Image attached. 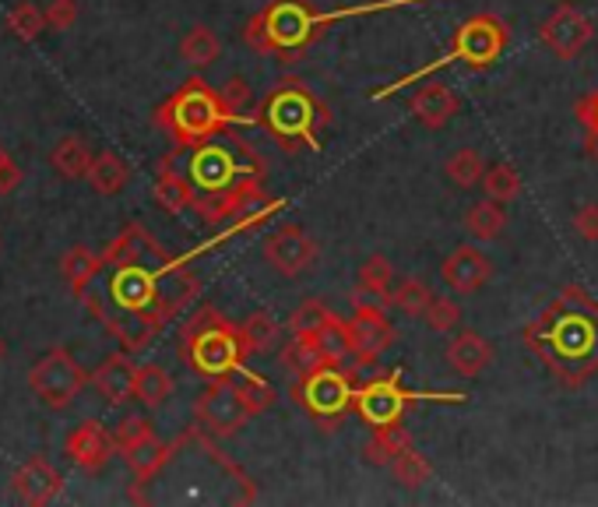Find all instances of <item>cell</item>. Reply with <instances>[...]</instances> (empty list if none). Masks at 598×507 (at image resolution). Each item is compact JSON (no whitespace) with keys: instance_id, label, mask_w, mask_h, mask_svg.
Returning a JSON list of instances; mask_svg holds the SVG:
<instances>
[{"instance_id":"6da1fadb","label":"cell","mask_w":598,"mask_h":507,"mask_svg":"<svg viewBox=\"0 0 598 507\" xmlns=\"http://www.w3.org/2000/svg\"><path fill=\"white\" fill-rule=\"evenodd\" d=\"M401 4H419V0H381V4L356 8V11H332V14H310L303 0H275L261 14H253L247 22L244 39L261 53H286L292 57L303 50L310 39L321 36L324 25L338 22L341 14H363V11H381V8H401Z\"/></svg>"},{"instance_id":"7a4b0ae2","label":"cell","mask_w":598,"mask_h":507,"mask_svg":"<svg viewBox=\"0 0 598 507\" xmlns=\"http://www.w3.org/2000/svg\"><path fill=\"white\" fill-rule=\"evenodd\" d=\"M155 124L166 131L176 145L198 148L236 121L226 113V107H222L219 88H212L201 78H190L155 110Z\"/></svg>"},{"instance_id":"3957f363","label":"cell","mask_w":598,"mask_h":507,"mask_svg":"<svg viewBox=\"0 0 598 507\" xmlns=\"http://www.w3.org/2000/svg\"><path fill=\"white\" fill-rule=\"evenodd\" d=\"M244 335L215 307H204L190 318L179 335V360L201 378H229L244 367Z\"/></svg>"},{"instance_id":"277c9868","label":"cell","mask_w":598,"mask_h":507,"mask_svg":"<svg viewBox=\"0 0 598 507\" xmlns=\"http://www.w3.org/2000/svg\"><path fill=\"white\" fill-rule=\"evenodd\" d=\"M261 124L282 141H303L310 148H317V127L327 124V110L307 85L286 82L267 96L261 110Z\"/></svg>"},{"instance_id":"5b68a950","label":"cell","mask_w":598,"mask_h":507,"mask_svg":"<svg viewBox=\"0 0 598 507\" xmlns=\"http://www.w3.org/2000/svg\"><path fill=\"white\" fill-rule=\"evenodd\" d=\"M503 47H507V28H503V22L493 18V14H472L469 22H461V28L454 33L451 50H447V53L440 57V61H433L429 67H423V71L409 74V78L395 82L391 88H384V92H377V99L398 92V88H409L412 82L423 78V74L437 71V67H444V64H454V61H465V64H472V67H486V64H493V61H497V57L503 53Z\"/></svg>"},{"instance_id":"8992f818","label":"cell","mask_w":598,"mask_h":507,"mask_svg":"<svg viewBox=\"0 0 598 507\" xmlns=\"http://www.w3.org/2000/svg\"><path fill=\"white\" fill-rule=\"evenodd\" d=\"M85 384H88V370L74 360L67 349H50L33 370H28V387H33V395L53 412L67 409L71 401L82 395Z\"/></svg>"},{"instance_id":"52a82bcc","label":"cell","mask_w":598,"mask_h":507,"mask_svg":"<svg viewBox=\"0 0 598 507\" xmlns=\"http://www.w3.org/2000/svg\"><path fill=\"white\" fill-rule=\"evenodd\" d=\"M461 401L465 395H423V392H406L401 387V374H387L381 381L366 384L363 392H356V409L370 426H387L401 423V416L412 401Z\"/></svg>"},{"instance_id":"ba28073f","label":"cell","mask_w":598,"mask_h":507,"mask_svg":"<svg viewBox=\"0 0 598 507\" xmlns=\"http://www.w3.org/2000/svg\"><path fill=\"white\" fill-rule=\"evenodd\" d=\"M387 304L352 300V318L346 321V346L359 363H377L395 346V327L387 321Z\"/></svg>"},{"instance_id":"9c48e42d","label":"cell","mask_w":598,"mask_h":507,"mask_svg":"<svg viewBox=\"0 0 598 507\" xmlns=\"http://www.w3.org/2000/svg\"><path fill=\"white\" fill-rule=\"evenodd\" d=\"M194 416L212 437H233L250 420L247 406L233 387V378H208V387L194 401Z\"/></svg>"},{"instance_id":"30bf717a","label":"cell","mask_w":598,"mask_h":507,"mask_svg":"<svg viewBox=\"0 0 598 507\" xmlns=\"http://www.w3.org/2000/svg\"><path fill=\"white\" fill-rule=\"evenodd\" d=\"M296 398L303 401V409L310 416H317L321 423H332L335 416L349 409V401H356V392L349 384V374H341V367H321L313 374L299 378Z\"/></svg>"},{"instance_id":"8fae6325","label":"cell","mask_w":598,"mask_h":507,"mask_svg":"<svg viewBox=\"0 0 598 507\" xmlns=\"http://www.w3.org/2000/svg\"><path fill=\"white\" fill-rule=\"evenodd\" d=\"M264 201H272V198H267L261 187V173H250L226 190H198L194 212H198L208 226H219V222L239 219L244 212H258Z\"/></svg>"},{"instance_id":"7c38bea8","label":"cell","mask_w":598,"mask_h":507,"mask_svg":"<svg viewBox=\"0 0 598 507\" xmlns=\"http://www.w3.org/2000/svg\"><path fill=\"white\" fill-rule=\"evenodd\" d=\"M261 253H264V261L272 264L278 275L296 279V275H303L307 268L321 258V244L313 240L303 226H282V230L264 236Z\"/></svg>"},{"instance_id":"4fadbf2b","label":"cell","mask_w":598,"mask_h":507,"mask_svg":"<svg viewBox=\"0 0 598 507\" xmlns=\"http://www.w3.org/2000/svg\"><path fill=\"white\" fill-rule=\"evenodd\" d=\"M250 173H258V170L239 166L236 156L229 152L226 145H219L215 138L198 145V148H190L187 176L198 190H226V187H233L236 181H244V176H250Z\"/></svg>"},{"instance_id":"5bb4252c","label":"cell","mask_w":598,"mask_h":507,"mask_svg":"<svg viewBox=\"0 0 598 507\" xmlns=\"http://www.w3.org/2000/svg\"><path fill=\"white\" fill-rule=\"evenodd\" d=\"M538 36H543V42L560 57V61H574V57H581V50L588 47L591 36H595V22L588 18L585 11H577L571 4H563L549 14V18L543 22V28H538Z\"/></svg>"},{"instance_id":"9a60e30c","label":"cell","mask_w":598,"mask_h":507,"mask_svg":"<svg viewBox=\"0 0 598 507\" xmlns=\"http://www.w3.org/2000/svg\"><path fill=\"white\" fill-rule=\"evenodd\" d=\"M198 293H201L198 275H194L184 261H170V264L159 272V282H155L152 314L162 321V327H166V324L179 314V310H187L194 300H198Z\"/></svg>"},{"instance_id":"2e32d148","label":"cell","mask_w":598,"mask_h":507,"mask_svg":"<svg viewBox=\"0 0 598 507\" xmlns=\"http://www.w3.org/2000/svg\"><path fill=\"white\" fill-rule=\"evenodd\" d=\"M11 494L28 507H47L64 494V475H60V469L47 455H36V458H28L18 472H14Z\"/></svg>"},{"instance_id":"e0dca14e","label":"cell","mask_w":598,"mask_h":507,"mask_svg":"<svg viewBox=\"0 0 598 507\" xmlns=\"http://www.w3.org/2000/svg\"><path fill=\"white\" fill-rule=\"evenodd\" d=\"M440 279H444V286L451 289V293L469 296V293H478L483 286H489V279H493V261H489L486 253L478 250L475 244H461V247H454V250L444 258V264H440Z\"/></svg>"},{"instance_id":"ac0fdd59","label":"cell","mask_w":598,"mask_h":507,"mask_svg":"<svg viewBox=\"0 0 598 507\" xmlns=\"http://www.w3.org/2000/svg\"><path fill=\"white\" fill-rule=\"evenodd\" d=\"M102 261L120 268V264H141V268H152V272H162L173 258L166 247H159L152 236H148V230H141L138 222H130V226H124V233L116 236V240L102 250Z\"/></svg>"},{"instance_id":"d6986e66","label":"cell","mask_w":598,"mask_h":507,"mask_svg":"<svg viewBox=\"0 0 598 507\" xmlns=\"http://www.w3.org/2000/svg\"><path fill=\"white\" fill-rule=\"evenodd\" d=\"M64 452H67V458L78 469H85V472H102V469L110 466L113 452H116V441H113V434L102 423L85 420V423H78L67 434Z\"/></svg>"},{"instance_id":"ffe728a7","label":"cell","mask_w":598,"mask_h":507,"mask_svg":"<svg viewBox=\"0 0 598 507\" xmlns=\"http://www.w3.org/2000/svg\"><path fill=\"white\" fill-rule=\"evenodd\" d=\"M159 272L141 264H120L110 279V300L116 310H152Z\"/></svg>"},{"instance_id":"44dd1931","label":"cell","mask_w":598,"mask_h":507,"mask_svg":"<svg viewBox=\"0 0 598 507\" xmlns=\"http://www.w3.org/2000/svg\"><path fill=\"white\" fill-rule=\"evenodd\" d=\"M102 321H107V332L120 342V349L130 356L145 353L162 332V321L152 310H116V314H102Z\"/></svg>"},{"instance_id":"7402d4cb","label":"cell","mask_w":598,"mask_h":507,"mask_svg":"<svg viewBox=\"0 0 598 507\" xmlns=\"http://www.w3.org/2000/svg\"><path fill=\"white\" fill-rule=\"evenodd\" d=\"M458 96L447 82H426L423 88H415V96L409 99V110L426 131H440L458 116Z\"/></svg>"},{"instance_id":"603a6c76","label":"cell","mask_w":598,"mask_h":507,"mask_svg":"<svg viewBox=\"0 0 598 507\" xmlns=\"http://www.w3.org/2000/svg\"><path fill=\"white\" fill-rule=\"evenodd\" d=\"M493 356H497L493 353V342L483 338L478 332H461V335H454L451 342H447V349H444V360L458 378L486 374V370L493 367Z\"/></svg>"},{"instance_id":"cb8c5ba5","label":"cell","mask_w":598,"mask_h":507,"mask_svg":"<svg viewBox=\"0 0 598 507\" xmlns=\"http://www.w3.org/2000/svg\"><path fill=\"white\" fill-rule=\"evenodd\" d=\"M134 378H138V367L130 363V353H113L107 356L99 367H96V374H92V384H96V392L110 401V406H124V401L134 398Z\"/></svg>"},{"instance_id":"d4e9b609","label":"cell","mask_w":598,"mask_h":507,"mask_svg":"<svg viewBox=\"0 0 598 507\" xmlns=\"http://www.w3.org/2000/svg\"><path fill=\"white\" fill-rule=\"evenodd\" d=\"M395 286V268L384 253H370V258L359 264V275H356V289H352V300H373V304H387ZM391 307V304H387Z\"/></svg>"},{"instance_id":"484cf974","label":"cell","mask_w":598,"mask_h":507,"mask_svg":"<svg viewBox=\"0 0 598 507\" xmlns=\"http://www.w3.org/2000/svg\"><path fill=\"white\" fill-rule=\"evenodd\" d=\"M278 360L286 370H292L296 378H307L321 367H335L332 360H327L324 346H321V335H292L286 346H282Z\"/></svg>"},{"instance_id":"4316f807","label":"cell","mask_w":598,"mask_h":507,"mask_svg":"<svg viewBox=\"0 0 598 507\" xmlns=\"http://www.w3.org/2000/svg\"><path fill=\"white\" fill-rule=\"evenodd\" d=\"M92 159L96 156H92V148H88V141L67 134V138H60L50 152V166L57 176H64V181H82V176H88V170H92Z\"/></svg>"},{"instance_id":"83f0119b","label":"cell","mask_w":598,"mask_h":507,"mask_svg":"<svg viewBox=\"0 0 598 507\" xmlns=\"http://www.w3.org/2000/svg\"><path fill=\"white\" fill-rule=\"evenodd\" d=\"M412 444L409 430L401 423H387V426H377L373 434L366 437L363 444V458L370 461V466H381V469H391V461L406 452V447Z\"/></svg>"},{"instance_id":"f1b7e54d","label":"cell","mask_w":598,"mask_h":507,"mask_svg":"<svg viewBox=\"0 0 598 507\" xmlns=\"http://www.w3.org/2000/svg\"><path fill=\"white\" fill-rule=\"evenodd\" d=\"M102 264H107V261H102V253H96V250H88V247L78 244V247H71L64 258H60V275H64L67 289L74 296H85L88 293V282L99 275Z\"/></svg>"},{"instance_id":"f546056e","label":"cell","mask_w":598,"mask_h":507,"mask_svg":"<svg viewBox=\"0 0 598 507\" xmlns=\"http://www.w3.org/2000/svg\"><path fill=\"white\" fill-rule=\"evenodd\" d=\"M239 335H244L247 356H264L282 346V324L267 314V310H253V314L239 324Z\"/></svg>"},{"instance_id":"4dcf8cb0","label":"cell","mask_w":598,"mask_h":507,"mask_svg":"<svg viewBox=\"0 0 598 507\" xmlns=\"http://www.w3.org/2000/svg\"><path fill=\"white\" fill-rule=\"evenodd\" d=\"M465 230L472 240L478 244H489V240H500L503 230H507V212H503V205L500 201H475L469 212H465Z\"/></svg>"},{"instance_id":"1f68e13d","label":"cell","mask_w":598,"mask_h":507,"mask_svg":"<svg viewBox=\"0 0 598 507\" xmlns=\"http://www.w3.org/2000/svg\"><path fill=\"white\" fill-rule=\"evenodd\" d=\"M88 184H92L96 194H102V198H113V194H120L127 187L130 181V166L124 159H120L116 152H99L92 159V170H88L85 176Z\"/></svg>"},{"instance_id":"d6a6232c","label":"cell","mask_w":598,"mask_h":507,"mask_svg":"<svg viewBox=\"0 0 598 507\" xmlns=\"http://www.w3.org/2000/svg\"><path fill=\"white\" fill-rule=\"evenodd\" d=\"M155 201L166 208V212L179 215L194 208V198H198V187L190 184L187 173H176V170H162L159 166V181H155Z\"/></svg>"},{"instance_id":"836d02e7","label":"cell","mask_w":598,"mask_h":507,"mask_svg":"<svg viewBox=\"0 0 598 507\" xmlns=\"http://www.w3.org/2000/svg\"><path fill=\"white\" fill-rule=\"evenodd\" d=\"M173 395V378L170 370L159 363H141L138 378H134V401H141L145 409H162Z\"/></svg>"},{"instance_id":"e575fe53","label":"cell","mask_w":598,"mask_h":507,"mask_svg":"<svg viewBox=\"0 0 598 507\" xmlns=\"http://www.w3.org/2000/svg\"><path fill=\"white\" fill-rule=\"evenodd\" d=\"M176 447H179V444H162L159 437H152V441H145L141 447H134V452H127L124 461H127V469L134 472V480H138V483H148V480H152V475H159V469L173 458Z\"/></svg>"},{"instance_id":"d590c367","label":"cell","mask_w":598,"mask_h":507,"mask_svg":"<svg viewBox=\"0 0 598 507\" xmlns=\"http://www.w3.org/2000/svg\"><path fill=\"white\" fill-rule=\"evenodd\" d=\"M229 378H233L236 395H239V401L247 406L250 416H261V412H267V409L275 406V387L267 384L261 374H253V370L239 367L236 374H229Z\"/></svg>"},{"instance_id":"8d00e7d4","label":"cell","mask_w":598,"mask_h":507,"mask_svg":"<svg viewBox=\"0 0 598 507\" xmlns=\"http://www.w3.org/2000/svg\"><path fill=\"white\" fill-rule=\"evenodd\" d=\"M391 310H401L406 318H423L426 307L433 304V289L426 286L423 279H398V286H391V296H387Z\"/></svg>"},{"instance_id":"74e56055","label":"cell","mask_w":598,"mask_h":507,"mask_svg":"<svg viewBox=\"0 0 598 507\" xmlns=\"http://www.w3.org/2000/svg\"><path fill=\"white\" fill-rule=\"evenodd\" d=\"M219 53H222V42L219 36L212 33L208 25H194L190 33L179 39V57L190 64V67H208V64H215L219 61Z\"/></svg>"},{"instance_id":"f35d334b","label":"cell","mask_w":598,"mask_h":507,"mask_svg":"<svg viewBox=\"0 0 598 507\" xmlns=\"http://www.w3.org/2000/svg\"><path fill=\"white\" fill-rule=\"evenodd\" d=\"M483 190H486V198L500 201V205H511V201L521 198L525 184H521V173L514 166H507V162H493V166H486V173H483Z\"/></svg>"},{"instance_id":"ab89813d","label":"cell","mask_w":598,"mask_h":507,"mask_svg":"<svg viewBox=\"0 0 598 507\" xmlns=\"http://www.w3.org/2000/svg\"><path fill=\"white\" fill-rule=\"evenodd\" d=\"M444 173H447V181H451L454 187L469 190L475 184H483L486 162H483V156L475 152V148H458V152L444 162Z\"/></svg>"},{"instance_id":"60d3db41","label":"cell","mask_w":598,"mask_h":507,"mask_svg":"<svg viewBox=\"0 0 598 507\" xmlns=\"http://www.w3.org/2000/svg\"><path fill=\"white\" fill-rule=\"evenodd\" d=\"M42 28H47V14H42L33 0H18L11 11H8V33L14 39H25V42H33Z\"/></svg>"},{"instance_id":"b9f144b4","label":"cell","mask_w":598,"mask_h":507,"mask_svg":"<svg viewBox=\"0 0 598 507\" xmlns=\"http://www.w3.org/2000/svg\"><path fill=\"white\" fill-rule=\"evenodd\" d=\"M219 99H222V107H226V113L233 116V121H261V116H247L253 92H250V82L244 78V74H233V78L222 82Z\"/></svg>"},{"instance_id":"7bdbcfd3","label":"cell","mask_w":598,"mask_h":507,"mask_svg":"<svg viewBox=\"0 0 598 507\" xmlns=\"http://www.w3.org/2000/svg\"><path fill=\"white\" fill-rule=\"evenodd\" d=\"M391 472H395V480H398L401 486H406V490H419V486H423V483L429 480V475H433V466H429V461L409 444L406 452H401V455L391 461Z\"/></svg>"},{"instance_id":"ee69618b","label":"cell","mask_w":598,"mask_h":507,"mask_svg":"<svg viewBox=\"0 0 598 507\" xmlns=\"http://www.w3.org/2000/svg\"><path fill=\"white\" fill-rule=\"evenodd\" d=\"M335 321V314L327 310L321 300H307V304H299L292 310V318H289V332L292 335H317L321 327H327Z\"/></svg>"},{"instance_id":"f6af8a7d","label":"cell","mask_w":598,"mask_h":507,"mask_svg":"<svg viewBox=\"0 0 598 507\" xmlns=\"http://www.w3.org/2000/svg\"><path fill=\"white\" fill-rule=\"evenodd\" d=\"M155 437V426L148 416H127V420H120L116 430H113V441H116V452L127 455L134 447H141L145 441Z\"/></svg>"},{"instance_id":"bcb514c9","label":"cell","mask_w":598,"mask_h":507,"mask_svg":"<svg viewBox=\"0 0 598 507\" xmlns=\"http://www.w3.org/2000/svg\"><path fill=\"white\" fill-rule=\"evenodd\" d=\"M423 321H426L429 332L447 335V332H454V327H458V321H461V307L451 300V296H433V304L426 307Z\"/></svg>"},{"instance_id":"7dc6e473","label":"cell","mask_w":598,"mask_h":507,"mask_svg":"<svg viewBox=\"0 0 598 507\" xmlns=\"http://www.w3.org/2000/svg\"><path fill=\"white\" fill-rule=\"evenodd\" d=\"M78 22V0H50L47 4V25L57 33H67V28Z\"/></svg>"},{"instance_id":"c3c4849f","label":"cell","mask_w":598,"mask_h":507,"mask_svg":"<svg viewBox=\"0 0 598 507\" xmlns=\"http://www.w3.org/2000/svg\"><path fill=\"white\" fill-rule=\"evenodd\" d=\"M574 230L581 240H588V244H598V201H585V205H577V212H574Z\"/></svg>"},{"instance_id":"681fc988","label":"cell","mask_w":598,"mask_h":507,"mask_svg":"<svg viewBox=\"0 0 598 507\" xmlns=\"http://www.w3.org/2000/svg\"><path fill=\"white\" fill-rule=\"evenodd\" d=\"M577 116H581V124L588 127V152L598 159V92L577 102Z\"/></svg>"},{"instance_id":"f907efd6","label":"cell","mask_w":598,"mask_h":507,"mask_svg":"<svg viewBox=\"0 0 598 507\" xmlns=\"http://www.w3.org/2000/svg\"><path fill=\"white\" fill-rule=\"evenodd\" d=\"M18 184H22V170H18V162L8 156L0 162V194H11Z\"/></svg>"},{"instance_id":"816d5d0a","label":"cell","mask_w":598,"mask_h":507,"mask_svg":"<svg viewBox=\"0 0 598 507\" xmlns=\"http://www.w3.org/2000/svg\"><path fill=\"white\" fill-rule=\"evenodd\" d=\"M4 356H8V346H4V338H0V360H4Z\"/></svg>"},{"instance_id":"f5cc1de1","label":"cell","mask_w":598,"mask_h":507,"mask_svg":"<svg viewBox=\"0 0 598 507\" xmlns=\"http://www.w3.org/2000/svg\"><path fill=\"white\" fill-rule=\"evenodd\" d=\"M8 159V152H4V145H0V162H4Z\"/></svg>"}]
</instances>
